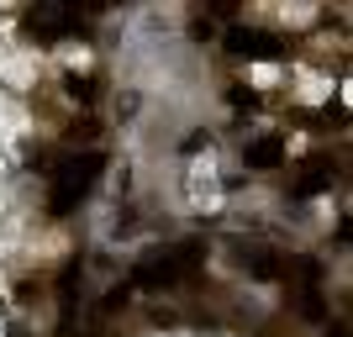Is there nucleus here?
Segmentation results:
<instances>
[{
	"label": "nucleus",
	"instance_id": "obj_3",
	"mask_svg": "<svg viewBox=\"0 0 353 337\" xmlns=\"http://www.w3.org/2000/svg\"><path fill=\"white\" fill-rule=\"evenodd\" d=\"M280 137H259V143H248V169H274L280 163Z\"/></svg>",
	"mask_w": 353,
	"mask_h": 337
},
{
	"label": "nucleus",
	"instance_id": "obj_6",
	"mask_svg": "<svg viewBox=\"0 0 353 337\" xmlns=\"http://www.w3.org/2000/svg\"><path fill=\"white\" fill-rule=\"evenodd\" d=\"M69 90L79 95V101H90V95H95V85H90V79H69Z\"/></svg>",
	"mask_w": 353,
	"mask_h": 337
},
{
	"label": "nucleus",
	"instance_id": "obj_2",
	"mask_svg": "<svg viewBox=\"0 0 353 337\" xmlns=\"http://www.w3.org/2000/svg\"><path fill=\"white\" fill-rule=\"evenodd\" d=\"M227 48H232V53H259V59H280V43L264 37V32H232Z\"/></svg>",
	"mask_w": 353,
	"mask_h": 337
},
{
	"label": "nucleus",
	"instance_id": "obj_7",
	"mask_svg": "<svg viewBox=\"0 0 353 337\" xmlns=\"http://www.w3.org/2000/svg\"><path fill=\"white\" fill-rule=\"evenodd\" d=\"M327 337H348V332H343V327H332V332H327Z\"/></svg>",
	"mask_w": 353,
	"mask_h": 337
},
{
	"label": "nucleus",
	"instance_id": "obj_5",
	"mask_svg": "<svg viewBox=\"0 0 353 337\" xmlns=\"http://www.w3.org/2000/svg\"><path fill=\"white\" fill-rule=\"evenodd\" d=\"M253 274H259V279H274V274H280V264H274V258H269V253H253Z\"/></svg>",
	"mask_w": 353,
	"mask_h": 337
},
{
	"label": "nucleus",
	"instance_id": "obj_1",
	"mask_svg": "<svg viewBox=\"0 0 353 337\" xmlns=\"http://www.w3.org/2000/svg\"><path fill=\"white\" fill-rule=\"evenodd\" d=\"M101 153H85V159H74L69 163V174H63V185H59V190L63 195H74V201H79V195H85L90 190V185H95V174H101Z\"/></svg>",
	"mask_w": 353,
	"mask_h": 337
},
{
	"label": "nucleus",
	"instance_id": "obj_4",
	"mask_svg": "<svg viewBox=\"0 0 353 337\" xmlns=\"http://www.w3.org/2000/svg\"><path fill=\"white\" fill-rule=\"evenodd\" d=\"M327 179H332V169H327V163H311V174L301 179V195H311V190H322Z\"/></svg>",
	"mask_w": 353,
	"mask_h": 337
}]
</instances>
